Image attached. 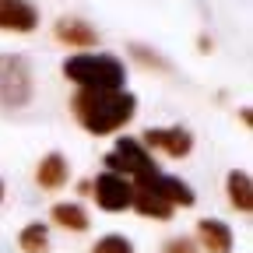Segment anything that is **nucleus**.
<instances>
[{"instance_id": "f257e3e1", "label": "nucleus", "mask_w": 253, "mask_h": 253, "mask_svg": "<svg viewBox=\"0 0 253 253\" xmlns=\"http://www.w3.org/2000/svg\"><path fill=\"white\" fill-rule=\"evenodd\" d=\"M137 113V99L130 91H88L78 88L71 95V116L95 137H109L123 130Z\"/></svg>"}, {"instance_id": "f03ea898", "label": "nucleus", "mask_w": 253, "mask_h": 253, "mask_svg": "<svg viewBox=\"0 0 253 253\" xmlns=\"http://www.w3.org/2000/svg\"><path fill=\"white\" fill-rule=\"evenodd\" d=\"M63 78L88 91H123L126 67L120 56L109 53H78L63 60Z\"/></svg>"}, {"instance_id": "7ed1b4c3", "label": "nucleus", "mask_w": 253, "mask_h": 253, "mask_svg": "<svg viewBox=\"0 0 253 253\" xmlns=\"http://www.w3.org/2000/svg\"><path fill=\"white\" fill-rule=\"evenodd\" d=\"M32 102V67L18 53L0 56V106L4 109H21Z\"/></svg>"}, {"instance_id": "20e7f679", "label": "nucleus", "mask_w": 253, "mask_h": 253, "mask_svg": "<svg viewBox=\"0 0 253 253\" xmlns=\"http://www.w3.org/2000/svg\"><path fill=\"white\" fill-rule=\"evenodd\" d=\"M106 172H116L123 179H141L148 172H158V162L137 137H120L116 148L106 155Z\"/></svg>"}, {"instance_id": "39448f33", "label": "nucleus", "mask_w": 253, "mask_h": 253, "mask_svg": "<svg viewBox=\"0 0 253 253\" xmlns=\"http://www.w3.org/2000/svg\"><path fill=\"white\" fill-rule=\"evenodd\" d=\"M91 194H95V204L102 211H123L134 201V183L116 176V172H102V176H95Z\"/></svg>"}, {"instance_id": "423d86ee", "label": "nucleus", "mask_w": 253, "mask_h": 253, "mask_svg": "<svg viewBox=\"0 0 253 253\" xmlns=\"http://www.w3.org/2000/svg\"><path fill=\"white\" fill-rule=\"evenodd\" d=\"M141 144L151 151H166L169 158H186L194 151V134L186 126H151V130H144Z\"/></svg>"}, {"instance_id": "0eeeda50", "label": "nucleus", "mask_w": 253, "mask_h": 253, "mask_svg": "<svg viewBox=\"0 0 253 253\" xmlns=\"http://www.w3.org/2000/svg\"><path fill=\"white\" fill-rule=\"evenodd\" d=\"M134 186H144V190H151V194H158L166 204H179V208H190L194 204V190H190L179 176H166V172H148V176H141V179H134Z\"/></svg>"}, {"instance_id": "6e6552de", "label": "nucleus", "mask_w": 253, "mask_h": 253, "mask_svg": "<svg viewBox=\"0 0 253 253\" xmlns=\"http://www.w3.org/2000/svg\"><path fill=\"white\" fill-rule=\"evenodd\" d=\"M39 7L32 0H0V28L4 32H36Z\"/></svg>"}, {"instance_id": "1a4fd4ad", "label": "nucleus", "mask_w": 253, "mask_h": 253, "mask_svg": "<svg viewBox=\"0 0 253 253\" xmlns=\"http://www.w3.org/2000/svg\"><path fill=\"white\" fill-rule=\"evenodd\" d=\"M53 36L63 46H74V49H88V46H99V32L91 25H84L81 18H60L53 25Z\"/></svg>"}, {"instance_id": "9d476101", "label": "nucleus", "mask_w": 253, "mask_h": 253, "mask_svg": "<svg viewBox=\"0 0 253 253\" xmlns=\"http://www.w3.org/2000/svg\"><path fill=\"white\" fill-rule=\"evenodd\" d=\"M197 243L208 253H232V229L218 218H204L197 221Z\"/></svg>"}, {"instance_id": "9b49d317", "label": "nucleus", "mask_w": 253, "mask_h": 253, "mask_svg": "<svg viewBox=\"0 0 253 253\" xmlns=\"http://www.w3.org/2000/svg\"><path fill=\"white\" fill-rule=\"evenodd\" d=\"M225 194H229V204L239 211V214H250L253 211V183L243 169H232L225 176Z\"/></svg>"}, {"instance_id": "f8f14e48", "label": "nucleus", "mask_w": 253, "mask_h": 253, "mask_svg": "<svg viewBox=\"0 0 253 253\" xmlns=\"http://www.w3.org/2000/svg\"><path fill=\"white\" fill-rule=\"evenodd\" d=\"M67 158H63V155H46L42 158V162H39V169H36V183L42 186V190H60L63 183H67Z\"/></svg>"}, {"instance_id": "ddd939ff", "label": "nucleus", "mask_w": 253, "mask_h": 253, "mask_svg": "<svg viewBox=\"0 0 253 253\" xmlns=\"http://www.w3.org/2000/svg\"><path fill=\"white\" fill-rule=\"evenodd\" d=\"M130 208L137 211V214H144V218H158V221H169L172 218V204H166L158 194H151V190H144V186H134V201H130Z\"/></svg>"}, {"instance_id": "4468645a", "label": "nucleus", "mask_w": 253, "mask_h": 253, "mask_svg": "<svg viewBox=\"0 0 253 253\" xmlns=\"http://www.w3.org/2000/svg\"><path fill=\"white\" fill-rule=\"evenodd\" d=\"M49 214H53V221H56L60 229H71V232H84V229L91 225L81 204H53Z\"/></svg>"}, {"instance_id": "2eb2a0df", "label": "nucleus", "mask_w": 253, "mask_h": 253, "mask_svg": "<svg viewBox=\"0 0 253 253\" xmlns=\"http://www.w3.org/2000/svg\"><path fill=\"white\" fill-rule=\"evenodd\" d=\"M18 243H21L25 253H49V229L42 225V221H32V225L21 229Z\"/></svg>"}, {"instance_id": "dca6fc26", "label": "nucleus", "mask_w": 253, "mask_h": 253, "mask_svg": "<svg viewBox=\"0 0 253 253\" xmlns=\"http://www.w3.org/2000/svg\"><path fill=\"white\" fill-rule=\"evenodd\" d=\"M91 253H134V246H130V239H126V236L109 232V236H102L99 243L91 246Z\"/></svg>"}, {"instance_id": "f3484780", "label": "nucleus", "mask_w": 253, "mask_h": 253, "mask_svg": "<svg viewBox=\"0 0 253 253\" xmlns=\"http://www.w3.org/2000/svg\"><path fill=\"white\" fill-rule=\"evenodd\" d=\"M162 253H201V250H197L194 239H183V236H179V239H169V243L162 246Z\"/></svg>"}, {"instance_id": "a211bd4d", "label": "nucleus", "mask_w": 253, "mask_h": 253, "mask_svg": "<svg viewBox=\"0 0 253 253\" xmlns=\"http://www.w3.org/2000/svg\"><path fill=\"white\" fill-rule=\"evenodd\" d=\"M134 56H137V60H141V63H151V67H162V71H166V67H169V63H166V60H162V56H155V53H144V49H141V46H134Z\"/></svg>"}, {"instance_id": "6ab92c4d", "label": "nucleus", "mask_w": 253, "mask_h": 253, "mask_svg": "<svg viewBox=\"0 0 253 253\" xmlns=\"http://www.w3.org/2000/svg\"><path fill=\"white\" fill-rule=\"evenodd\" d=\"M0 201H4V183H0Z\"/></svg>"}]
</instances>
